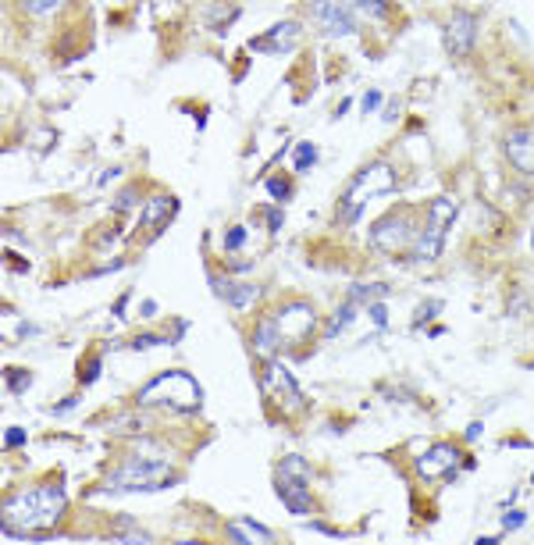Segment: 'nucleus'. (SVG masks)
<instances>
[{
    "label": "nucleus",
    "instance_id": "1",
    "mask_svg": "<svg viewBox=\"0 0 534 545\" xmlns=\"http://www.w3.org/2000/svg\"><path fill=\"white\" fill-rule=\"evenodd\" d=\"M68 496L61 485H29L4 499L0 528L11 539H50L54 524L65 517Z\"/></svg>",
    "mask_w": 534,
    "mask_h": 545
},
{
    "label": "nucleus",
    "instance_id": "2",
    "mask_svg": "<svg viewBox=\"0 0 534 545\" xmlns=\"http://www.w3.org/2000/svg\"><path fill=\"white\" fill-rule=\"evenodd\" d=\"M175 470L168 460H157V456H129L121 460L107 478H103V488L100 492H161L168 485H178Z\"/></svg>",
    "mask_w": 534,
    "mask_h": 545
},
{
    "label": "nucleus",
    "instance_id": "3",
    "mask_svg": "<svg viewBox=\"0 0 534 545\" xmlns=\"http://www.w3.org/2000/svg\"><path fill=\"white\" fill-rule=\"evenodd\" d=\"M139 407H168L175 414H200L203 407V389L192 374L185 371H165L157 378H150L139 396H136Z\"/></svg>",
    "mask_w": 534,
    "mask_h": 545
},
{
    "label": "nucleus",
    "instance_id": "4",
    "mask_svg": "<svg viewBox=\"0 0 534 545\" xmlns=\"http://www.w3.org/2000/svg\"><path fill=\"white\" fill-rule=\"evenodd\" d=\"M396 189V168L388 161H370L367 168H360L353 175V182L343 189L339 196V221L353 225L356 218L363 214L367 200L381 196V192H392Z\"/></svg>",
    "mask_w": 534,
    "mask_h": 545
},
{
    "label": "nucleus",
    "instance_id": "5",
    "mask_svg": "<svg viewBox=\"0 0 534 545\" xmlns=\"http://www.w3.org/2000/svg\"><path fill=\"white\" fill-rule=\"evenodd\" d=\"M452 218H456V200H452V196L432 200V207H428V214H424V225H421V232H417V243H414V250H410V261L432 264V261L442 257L445 232H449Z\"/></svg>",
    "mask_w": 534,
    "mask_h": 545
},
{
    "label": "nucleus",
    "instance_id": "6",
    "mask_svg": "<svg viewBox=\"0 0 534 545\" xmlns=\"http://www.w3.org/2000/svg\"><path fill=\"white\" fill-rule=\"evenodd\" d=\"M274 492H278V499L285 503V510L296 514V517H307V514L314 510V499H310V467H307L303 456H285V460H278Z\"/></svg>",
    "mask_w": 534,
    "mask_h": 545
},
{
    "label": "nucleus",
    "instance_id": "7",
    "mask_svg": "<svg viewBox=\"0 0 534 545\" xmlns=\"http://www.w3.org/2000/svg\"><path fill=\"white\" fill-rule=\"evenodd\" d=\"M261 392L271 407H278L281 417H299L307 410V396L299 389V381L289 374L285 363H278L274 357L264 361V371H261Z\"/></svg>",
    "mask_w": 534,
    "mask_h": 545
},
{
    "label": "nucleus",
    "instance_id": "8",
    "mask_svg": "<svg viewBox=\"0 0 534 545\" xmlns=\"http://www.w3.org/2000/svg\"><path fill=\"white\" fill-rule=\"evenodd\" d=\"M417 232H421V228L414 225V218H410L406 210H392V214H385L381 221H374L370 243H374V250H381V254L403 257L406 250H414Z\"/></svg>",
    "mask_w": 534,
    "mask_h": 545
},
{
    "label": "nucleus",
    "instance_id": "9",
    "mask_svg": "<svg viewBox=\"0 0 534 545\" xmlns=\"http://www.w3.org/2000/svg\"><path fill=\"white\" fill-rule=\"evenodd\" d=\"M274 325H278V335H281V350H296L303 346L314 332H317V310L303 299H292L278 310H271Z\"/></svg>",
    "mask_w": 534,
    "mask_h": 545
},
{
    "label": "nucleus",
    "instance_id": "10",
    "mask_svg": "<svg viewBox=\"0 0 534 545\" xmlns=\"http://www.w3.org/2000/svg\"><path fill=\"white\" fill-rule=\"evenodd\" d=\"M310 14H314V22L321 25L325 36H353L360 29L356 0H314Z\"/></svg>",
    "mask_w": 534,
    "mask_h": 545
},
{
    "label": "nucleus",
    "instance_id": "11",
    "mask_svg": "<svg viewBox=\"0 0 534 545\" xmlns=\"http://www.w3.org/2000/svg\"><path fill=\"white\" fill-rule=\"evenodd\" d=\"M445 50L452 54V58H470V50H474V43H477V14H470L467 7H456L452 14H449V22H445Z\"/></svg>",
    "mask_w": 534,
    "mask_h": 545
},
{
    "label": "nucleus",
    "instance_id": "12",
    "mask_svg": "<svg viewBox=\"0 0 534 545\" xmlns=\"http://www.w3.org/2000/svg\"><path fill=\"white\" fill-rule=\"evenodd\" d=\"M463 460H467V456H459V450H456L452 442H439V446H432L428 453L417 456L414 470H417V478L435 481V478H449L456 467H463Z\"/></svg>",
    "mask_w": 534,
    "mask_h": 545
},
{
    "label": "nucleus",
    "instance_id": "13",
    "mask_svg": "<svg viewBox=\"0 0 534 545\" xmlns=\"http://www.w3.org/2000/svg\"><path fill=\"white\" fill-rule=\"evenodd\" d=\"M503 150L510 157V165L521 175H534V132L531 129H510L503 139Z\"/></svg>",
    "mask_w": 534,
    "mask_h": 545
},
{
    "label": "nucleus",
    "instance_id": "14",
    "mask_svg": "<svg viewBox=\"0 0 534 545\" xmlns=\"http://www.w3.org/2000/svg\"><path fill=\"white\" fill-rule=\"evenodd\" d=\"M299 32H303L299 22H278V25L267 29V36L250 40V50H261V54H289V50L299 43Z\"/></svg>",
    "mask_w": 534,
    "mask_h": 545
},
{
    "label": "nucleus",
    "instance_id": "15",
    "mask_svg": "<svg viewBox=\"0 0 534 545\" xmlns=\"http://www.w3.org/2000/svg\"><path fill=\"white\" fill-rule=\"evenodd\" d=\"M178 203L175 196H154L147 207H143V218H139V232H147V239H157L165 232V225L175 218Z\"/></svg>",
    "mask_w": 534,
    "mask_h": 545
},
{
    "label": "nucleus",
    "instance_id": "16",
    "mask_svg": "<svg viewBox=\"0 0 534 545\" xmlns=\"http://www.w3.org/2000/svg\"><path fill=\"white\" fill-rule=\"evenodd\" d=\"M210 285H214V292H218L228 307H236V310H246V307H254V303L261 299V285H254V281H228V278H214V274H210Z\"/></svg>",
    "mask_w": 534,
    "mask_h": 545
},
{
    "label": "nucleus",
    "instance_id": "17",
    "mask_svg": "<svg viewBox=\"0 0 534 545\" xmlns=\"http://www.w3.org/2000/svg\"><path fill=\"white\" fill-rule=\"evenodd\" d=\"M254 350H257L261 357H274V353H281V335H278V325H274V317H271V314L254 325Z\"/></svg>",
    "mask_w": 534,
    "mask_h": 545
},
{
    "label": "nucleus",
    "instance_id": "18",
    "mask_svg": "<svg viewBox=\"0 0 534 545\" xmlns=\"http://www.w3.org/2000/svg\"><path fill=\"white\" fill-rule=\"evenodd\" d=\"M225 535H228V539H236V542H250V539H257V542H271V532H267L264 524L250 521V517H243V521L228 524V528H225Z\"/></svg>",
    "mask_w": 534,
    "mask_h": 545
},
{
    "label": "nucleus",
    "instance_id": "19",
    "mask_svg": "<svg viewBox=\"0 0 534 545\" xmlns=\"http://www.w3.org/2000/svg\"><path fill=\"white\" fill-rule=\"evenodd\" d=\"M356 314H360V303H353V299H346V303H343V307H339V310L332 314V321L325 325V335H328V339H335V335H343V332H346V328H350V325H353V321H356Z\"/></svg>",
    "mask_w": 534,
    "mask_h": 545
},
{
    "label": "nucleus",
    "instance_id": "20",
    "mask_svg": "<svg viewBox=\"0 0 534 545\" xmlns=\"http://www.w3.org/2000/svg\"><path fill=\"white\" fill-rule=\"evenodd\" d=\"M7 392L11 396H25L29 392V385H32V374L29 371H22V367H7Z\"/></svg>",
    "mask_w": 534,
    "mask_h": 545
},
{
    "label": "nucleus",
    "instance_id": "21",
    "mask_svg": "<svg viewBox=\"0 0 534 545\" xmlns=\"http://www.w3.org/2000/svg\"><path fill=\"white\" fill-rule=\"evenodd\" d=\"M172 339L168 335H157V332H139V335H132V343H129V350H154V346H168Z\"/></svg>",
    "mask_w": 534,
    "mask_h": 545
},
{
    "label": "nucleus",
    "instance_id": "22",
    "mask_svg": "<svg viewBox=\"0 0 534 545\" xmlns=\"http://www.w3.org/2000/svg\"><path fill=\"white\" fill-rule=\"evenodd\" d=\"M385 292H388V285H353V289H350V299L367 307V303H374V299L385 296Z\"/></svg>",
    "mask_w": 534,
    "mask_h": 545
},
{
    "label": "nucleus",
    "instance_id": "23",
    "mask_svg": "<svg viewBox=\"0 0 534 545\" xmlns=\"http://www.w3.org/2000/svg\"><path fill=\"white\" fill-rule=\"evenodd\" d=\"M264 185H267V192H271V196H274L278 203H285V200L292 196V182L285 179V175H271V179H267Z\"/></svg>",
    "mask_w": 534,
    "mask_h": 545
},
{
    "label": "nucleus",
    "instance_id": "24",
    "mask_svg": "<svg viewBox=\"0 0 534 545\" xmlns=\"http://www.w3.org/2000/svg\"><path fill=\"white\" fill-rule=\"evenodd\" d=\"M314 161H317V147H314V143H299V147H296V165H292V168H296V172H307Z\"/></svg>",
    "mask_w": 534,
    "mask_h": 545
},
{
    "label": "nucleus",
    "instance_id": "25",
    "mask_svg": "<svg viewBox=\"0 0 534 545\" xmlns=\"http://www.w3.org/2000/svg\"><path fill=\"white\" fill-rule=\"evenodd\" d=\"M356 11L360 14H370V18H388V4L385 0H356Z\"/></svg>",
    "mask_w": 534,
    "mask_h": 545
},
{
    "label": "nucleus",
    "instance_id": "26",
    "mask_svg": "<svg viewBox=\"0 0 534 545\" xmlns=\"http://www.w3.org/2000/svg\"><path fill=\"white\" fill-rule=\"evenodd\" d=\"M18 4H22L29 14H50V11H54V7H61L65 0H18Z\"/></svg>",
    "mask_w": 534,
    "mask_h": 545
},
{
    "label": "nucleus",
    "instance_id": "27",
    "mask_svg": "<svg viewBox=\"0 0 534 545\" xmlns=\"http://www.w3.org/2000/svg\"><path fill=\"white\" fill-rule=\"evenodd\" d=\"M528 524V514L524 510H510V514H503V535L506 532H521Z\"/></svg>",
    "mask_w": 534,
    "mask_h": 545
},
{
    "label": "nucleus",
    "instance_id": "28",
    "mask_svg": "<svg viewBox=\"0 0 534 545\" xmlns=\"http://www.w3.org/2000/svg\"><path fill=\"white\" fill-rule=\"evenodd\" d=\"M243 243H246V228H243V225H232V228H228V236H225V250H228V254H236Z\"/></svg>",
    "mask_w": 534,
    "mask_h": 545
},
{
    "label": "nucleus",
    "instance_id": "29",
    "mask_svg": "<svg viewBox=\"0 0 534 545\" xmlns=\"http://www.w3.org/2000/svg\"><path fill=\"white\" fill-rule=\"evenodd\" d=\"M439 310H442V303H439V299H432V303H424V307H417V314H414V325L421 328V325H424V321H432V317H435Z\"/></svg>",
    "mask_w": 534,
    "mask_h": 545
},
{
    "label": "nucleus",
    "instance_id": "30",
    "mask_svg": "<svg viewBox=\"0 0 534 545\" xmlns=\"http://www.w3.org/2000/svg\"><path fill=\"white\" fill-rule=\"evenodd\" d=\"M25 428H7L4 432V450H18V446H25Z\"/></svg>",
    "mask_w": 534,
    "mask_h": 545
},
{
    "label": "nucleus",
    "instance_id": "31",
    "mask_svg": "<svg viewBox=\"0 0 534 545\" xmlns=\"http://www.w3.org/2000/svg\"><path fill=\"white\" fill-rule=\"evenodd\" d=\"M363 310L370 314V321H374L378 328H385V325H388V310H385V303H367Z\"/></svg>",
    "mask_w": 534,
    "mask_h": 545
},
{
    "label": "nucleus",
    "instance_id": "32",
    "mask_svg": "<svg viewBox=\"0 0 534 545\" xmlns=\"http://www.w3.org/2000/svg\"><path fill=\"white\" fill-rule=\"evenodd\" d=\"M100 367H103L100 357H89V361L83 363V385H93V381L100 378Z\"/></svg>",
    "mask_w": 534,
    "mask_h": 545
},
{
    "label": "nucleus",
    "instance_id": "33",
    "mask_svg": "<svg viewBox=\"0 0 534 545\" xmlns=\"http://www.w3.org/2000/svg\"><path fill=\"white\" fill-rule=\"evenodd\" d=\"M132 200H136V189L129 185L125 192H118V200H114V210H118V214H125V210H132Z\"/></svg>",
    "mask_w": 534,
    "mask_h": 545
},
{
    "label": "nucleus",
    "instance_id": "34",
    "mask_svg": "<svg viewBox=\"0 0 534 545\" xmlns=\"http://www.w3.org/2000/svg\"><path fill=\"white\" fill-rule=\"evenodd\" d=\"M281 221H285V218H281V210H278V207H267V228H271V232H278V228H281Z\"/></svg>",
    "mask_w": 534,
    "mask_h": 545
},
{
    "label": "nucleus",
    "instance_id": "35",
    "mask_svg": "<svg viewBox=\"0 0 534 545\" xmlns=\"http://www.w3.org/2000/svg\"><path fill=\"white\" fill-rule=\"evenodd\" d=\"M378 103H381V93H378V90H370L367 96H363V111H374Z\"/></svg>",
    "mask_w": 534,
    "mask_h": 545
},
{
    "label": "nucleus",
    "instance_id": "36",
    "mask_svg": "<svg viewBox=\"0 0 534 545\" xmlns=\"http://www.w3.org/2000/svg\"><path fill=\"white\" fill-rule=\"evenodd\" d=\"M125 307H129V292L114 299V317H125Z\"/></svg>",
    "mask_w": 534,
    "mask_h": 545
},
{
    "label": "nucleus",
    "instance_id": "37",
    "mask_svg": "<svg viewBox=\"0 0 534 545\" xmlns=\"http://www.w3.org/2000/svg\"><path fill=\"white\" fill-rule=\"evenodd\" d=\"M481 432H485V428H481V421H477V424H470V428L463 432V439H467V442H474V439H481Z\"/></svg>",
    "mask_w": 534,
    "mask_h": 545
},
{
    "label": "nucleus",
    "instance_id": "38",
    "mask_svg": "<svg viewBox=\"0 0 534 545\" xmlns=\"http://www.w3.org/2000/svg\"><path fill=\"white\" fill-rule=\"evenodd\" d=\"M76 403H79V396H68V399H65L61 407H54V414H68V410H72Z\"/></svg>",
    "mask_w": 534,
    "mask_h": 545
},
{
    "label": "nucleus",
    "instance_id": "39",
    "mask_svg": "<svg viewBox=\"0 0 534 545\" xmlns=\"http://www.w3.org/2000/svg\"><path fill=\"white\" fill-rule=\"evenodd\" d=\"M139 314H143V317H154V314H157V303H154V299H147V303L139 307Z\"/></svg>",
    "mask_w": 534,
    "mask_h": 545
},
{
    "label": "nucleus",
    "instance_id": "40",
    "mask_svg": "<svg viewBox=\"0 0 534 545\" xmlns=\"http://www.w3.org/2000/svg\"><path fill=\"white\" fill-rule=\"evenodd\" d=\"M250 264H254V261H232V264H228V268H232V272H246V268H250Z\"/></svg>",
    "mask_w": 534,
    "mask_h": 545
},
{
    "label": "nucleus",
    "instance_id": "41",
    "mask_svg": "<svg viewBox=\"0 0 534 545\" xmlns=\"http://www.w3.org/2000/svg\"><path fill=\"white\" fill-rule=\"evenodd\" d=\"M531 250H534V228H531Z\"/></svg>",
    "mask_w": 534,
    "mask_h": 545
},
{
    "label": "nucleus",
    "instance_id": "42",
    "mask_svg": "<svg viewBox=\"0 0 534 545\" xmlns=\"http://www.w3.org/2000/svg\"><path fill=\"white\" fill-rule=\"evenodd\" d=\"M531 481H534V474H531Z\"/></svg>",
    "mask_w": 534,
    "mask_h": 545
}]
</instances>
